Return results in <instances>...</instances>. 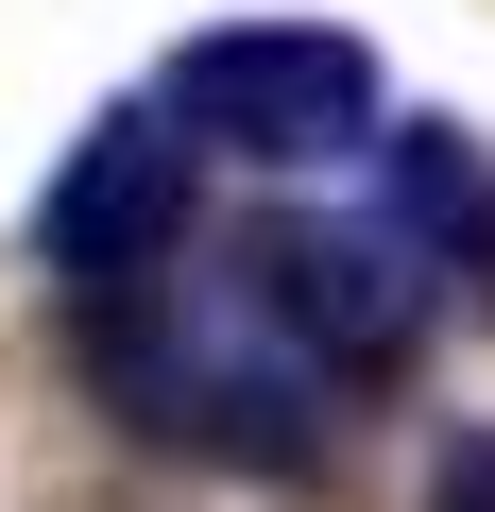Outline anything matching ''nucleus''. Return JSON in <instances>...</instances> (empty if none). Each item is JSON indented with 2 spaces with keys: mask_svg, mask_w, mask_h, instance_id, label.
Returning <instances> with one entry per match:
<instances>
[{
  "mask_svg": "<svg viewBox=\"0 0 495 512\" xmlns=\"http://www.w3.org/2000/svg\"><path fill=\"white\" fill-rule=\"evenodd\" d=\"M86 376L137 444H188V461H239V478H291L342 444V376L291 359V325L257 308V274L239 256H171V274H137L120 308H86Z\"/></svg>",
  "mask_w": 495,
  "mask_h": 512,
  "instance_id": "f257e3e1",
  "label": "nucleus"
},
{
  "mask_svg": "<svg viewBox=\"0 0 495 512\" xmlns=\"http://www.w3.org/2000/svg\"><path fill=\"white\" fill-rule=\"evenodd\" d=\"M154 120L188 154H239V171H325V154L376 137V52L342 18H222V35L171 52Z\"/></svg>",
  "mask_w": 495,
  "mask_h": 512,
  "instance_id": "f03ea898",
  "label": "nucleus"
},
{
  "mask_svg": "<svg viewBox=\"0 0 495 512\" xmlns=\"http://www.w3.org/2000/svg\"><path fill=\"white\" fill-rule=\"evenodd\" d=\"M188 239H205V154H188L154 103H103V120L52 154V188H35V274H52L69 308H120L137 274H171Z\"/></svg>",
  "mask_w": 495,
  "mask_h": 512,
  "instance_id": "7ed1b4c3",
  "label": "nucleus"
},
{
  "mask_svg": "<svg viewBox=\"0 0 495 512\" xmlns=\"http://www.w3.org/2000/svg\"><path fill=\"white\" fill-rule=\"evenodd\" d=\"M222 256L257 274V308L291 325V359H325L342 393H376V376L427 359V325H444L427 256H410L393 222H308V205H274V222H239Z\"/></svg>",
  "mask_w": 495,
  "mask_h": 512,
  "instance_id": "20e7f679",
  "label": "nucleus"
},
{
  "mask_svg": "<svg viewBox=\"0 0 495 512\" xmlns=\"http://www.w3.org/2000/svg\"><path fill=\"white\" fill-rule=\"evenodd\" d=\"M359 154L393 171L376 222L427 256V291H478V325H495V137H461V120H376Z\"/></svg>",
  "mask_w": 495,
  "mask_h": 512,
  "instance_id": "39448f33",
  "label": "nucleus"
},
{
  "mask_svg": "<svg viewBox=\"0 0 495 512\" xmlns=\"http://www.w3.org/2000/svg\"><path fill=\"white\" fill-rule=\"evenodd\" d=\"M427 512H495V427H461V444L427 461Z\"/></svg>",
  "mask_w": 495,
  "mask_h": 512,
  "instance_id": "423d86ee",
  "label": "nucleus"
}]
</instances>
